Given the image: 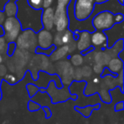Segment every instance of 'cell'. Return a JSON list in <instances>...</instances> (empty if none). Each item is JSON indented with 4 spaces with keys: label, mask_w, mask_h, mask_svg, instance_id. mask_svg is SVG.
Wrapping results in <instances>:
<instances>
[{
    "label": "cell",
    "mask_w": 124,
    "mask_h": 124,
    "mask_svg": "<svg viewBox=\"0 0 124 124\" xmlns=\"http://www.w3.org/2000/svg\"><path fill=\"white\" fill-rule=\"evenodd\" d=\"M54 22L57 31H64L68 29L69 26V17L67 13V6L57 4L56 9H54Z\"/></svg>",
    "instance_id": "obj_4"
},
{
    "label": "cell",
    "mask_w": 124,
    "mask_h": 124,
    "mask_svg": "<svg viewBox=\"0 0 124 124\" xmlns=\"http://www.w3.org/2000/svg\"><path fill=\"white\" fill-rule=\"evenodd\" d=\"M71 0H57V4H62V5L68 6V4L71 3Z\"/></svg>",
    "instance_id": "obj_25"
},
{
    "label": "cell",
    "mask_w": 124,
    "mask_h": 124,
    "mask_svg": "<svg viewBox=\"0 0 124 124\" xmlns=\"http://www.w3.org/2000/svg\"><path fill=\"white\" fill-rule=\"evenodd\" d=\"M26 89H27V92L30 95V98H32L34 96V94H36L39 91V88L38 86H36V85L31 84V83H29V84L26 85Z\"/></svg>",
    "instance_id": "obj_15"
},
{
    "label": "cell",
    "mask_w": 124,
    "mask_h": 124,
    "mask_svg": "<svg viewBox=\"0 0 124 124\" xmlns=\"http://www.w3.org/2000/svg\"><path fill=\"white\" fill-rule=\"evenodd\" d=\"M94 49H95L94 47L92 46V45H91V46L88 47V48H87V49H85V50H83V51H82V52H81V54H82L83 55H87L88 53H90V52H93Z\"/></svg>",
    "instance_id": "obj_23"
},
{
    "label": "cell",
    "mask_w": 124,
    "mask_h": 124,
    "mask_svg": "<svg viewBox=\"0 0 124 124\" xmlns=\"http://www.w3.org/2000/svg\"><path fill=\"white\" fill-rule=\"evenodd\" d=\"M8 1H11V2H16L17 0H8Z\"/></svg>",
    "instance_id": "obj_32"
},
{
    "label": "cell",
    "mask_w": 124,
    "mask_h": 124,
    "mask_svg": "<svg viewBox=\"0 0 124 124\" xmlns=\"http://www.w3.org/2000/svg\"><path fill=\"white\" fill-rule=\"evenodd\" d=\"M70 59L71 60L72 64L76 66H80V65H82V63H83V54H74L70 57Z\"/></svg>",
    "instance_id": "obj_16"
},
{
    "label": "cell",
    "mask_w": 124,
    "mask_h": 124,
    "mask_svg": "<svg viewBox=\"0 0 124 124\" xmlns=\"http://www.w3.org/2000/svg\"><path fill=\"white\" fill-rule=\"evenodd\" d=\"M5 18H6V16H5V14L4 13V11L0 10V25L3 24V22L4 21Z\"/></svg>",
    "instance_id": "obj_26"
},
{
    "label": "cell",
    "mask_w": 124,
    "mask_h": 124,
    "mask_svg": "<svg viewBox=\"0 0 124 124\" xmlns=\"http://www.w3.org/2000/svg\"><path fill=\"white\" fill-rule=\"evenodd\" d=\"M4 28H3L2 25H0V37H4Z\"/></svg>",
    "instance_id": "obj_28"
},
{
    "label": "cell",
    "mask_w": 124,
    "mask_h": 124,
    "mask_svg": "<svg viewBox=\"0 0 124 124\" xmlns=\"http://www.w3.org/2000/svg\"><path fill=\"white\" fill-rule=\"evenodd\" d=\"M107 1H109V0H95V4H104V3H106Z\"/></svg>",
    "instance_id": "obj_27"
},
{
    "label": "cell",
    "mask_w": 124,
    "mask_h": 124,
    "mask_svg": "<svg viewBox=\"0 0 124 124\" xmlns=\"http://www.w3.org/2000/svg\"><path fill=\"white\" fill-rule=\"evenodd\" d=\"M41 108H43V110H44V112H45V118H46V119L51 118L52 111H51V110H50L49 107H48V106H43V107H42L41 106Z\"/></svg>",
    "instance_id": "obj_21"
},
{
    "label": "cell",
    "mask_w": 124,
    "mask_h": 124,
    "mask_svg": "<svg viewBox=\"0 0 124 124\" xmlns=\"http://www.w3.org/2000/svg\"><path fill=\"white\" fill-rule=\"evenodd\" d=\"M37 33H38L37 34V42H38V47L42 48H49L53 44L54 36L50 32V31L42 28Z\"/></svg>",
    "instance_id": "obj_7"
},
{
    "label": "cell",
    "mask_w": 124,
    "mask_h": 124,
    "mask_svg": "<svg viewBox=\"0 0 124 124\" xmlns=\"http://www.w3.org/2000/svg\"><path fill=\"white\" fill-rule=\"evenodd\" d=\"M27 108L29 110V111L33 112V111H38L41 109V105L39 104L36 103L35 101H33L32 100H29L28 102V105H27Z\"/></svg>",
    "instance_id": "obj_18"
},
{
    "label": "cell",
    "mask_w": 124,
    "mask_h": 124,
    "mask_svg": "<svg viewBox=\"0 0 124 124\" xmlns=\"http://www.w3.org/2000/svg\"><path fill=\"white\" fill-rule=\"evenodd\" d=\"M124 109V103L123 101H120L116 104L115 105V111H121Z\"/></svg>",
    "instance_id": "obj_22"
},
{
    "label": "cell",
    "mask_w": 124,
    "mask_h": 124,
    "mask_svg": "<svg viewBox=\"0 0 124 124\" xmlns=\"http://www.w3.org/2000/svg\"><path fill=\"white\" fill-rule=\"evenodd\" d=\"M93 83H99V79H98V78H93Z\"/></svg>",
    "instance_id": "obj_29"
},
{
    "label": "cell",
    "mask_w": 124,
    "mask_h": 124,
    "mask_svg": "<svg viewBox=\"0 0 124 124\" xmlns=\"http://www.w3.org/2000/svg\"><path fill=\"white\" fill-rule=\"evenodd\" d=\"M2 61H3V58H2V55L0 54V64L2 63Z\"/></svg>",
    "instance_id": "obj_31"
},
{
    "label": "cell",
    "mask_w": 124,
    "mask_h": 124,
    "mask_svg": "<svg viewBox=\"0 0 124 124\" xmlns=\"http://www.w3.org/2000/svg\"><path fill=\"white\" fill-rule=\"evenodd\" d=\"M16 48H17V45H16V41L8 43V48H7V51H6V54H7L8 56H9V57L13 56V54H14L15 52H16Z\"/></svg>",
    "instance_id": "obj_17"
},
{
    "label": "cell",
    "mask_w": 124,
    "mask_h": 124,
    "mask_svg": "<svg viewBox=\"0 0 124 124\" xmlns=\"http://www.w3.org/2000/svg\"><path fill=\"white\" fill-rule=\"evenodd\" d=\"M27 4L35 10L43 9V0H26Z\"/></svg>",
    "instance_id": "obj_13"
},
{
    "label": "cell",
    "mask_w": 124,
    "mask_h": 124,
    "mask_svg": "<svg viewBox=\"0 0 124 124\" xmlns=\"http://www.w3.org/2000/svg\"><path fill=\"white\" fill-rule=\"evenodd\" d=\"M3 11L6 16H15L17 14L18 6L16 2L8 1V2H6L4 7L3 8Z\"/></svg>",
    "instance_id": "obj_11"
},
{
    "label": "cell",
    "mask_w": 124,
    "mask_h": 124,
    "mask_svg": "<svg viewBox=\"0 0 124 124\" xmlns=\"http://www.w3.org/2000/svg\"><path fill=\"white\" fill-rule=\"evenodd\" d=\"M95 0H74L73 15L78 21H85L94 12Z\"/></svg>",
    "instance_id": "obj_2"
},
{
    "label": "cell",
    "mask_w": 124,
    "mask_h": 124,
    "mask_svg": "<svg viewBox=\"0 0 124 124\" xmlns=\"http://www.w3.org/2000/svg\"><path fill=\"white\" fill-rule=\"evenodd\" d=\"M4 80H6V81L8 82V83H9V84L13 85V84H16V78L15 76H13V75H7V76L4 78Z\"/></svg>",
    "instance_id": "obj_20"
},
{
    "label": "cell",
    "mask_w": 124,
    "mask_h": 124,
    "mask_svg": "<svg viewBox=\"0 0 124 124\" xmlns=\"http://www.w3.org/2000/svg\"><path fill=\"white\" fill-rule=\"evenodd\" d=\"M54 9L51 6L43 9L41 15V23L43 28L48 31H51L54 27Z\"/></svg>",
    "instance_id": "obj_6"
},
{
    "label": "cell",
    "mask_w": 124,
    "mask_h": 124,
    "mask_svg": "<svg viewBox=\"0 0 124 124\" xmlns=\"http://www.w3.org/2000/svg\"><path fill=\"white\" fill-rule=\"evenodd\" d=\"M90 31L87 30H78V38L77 40V48L80 52L87 49L88 47L91 46L90 41Z\"/></svg>",
    "instance_id": "obj_8"
},
{
    "label": "cell",
    "mask_w": 124,
    "mask_h": 124,
    "mask_svg": "<svg viewBox=\"0 0 124 124\" xmlns=\"http://www.w3.org/2000/svg\"><path fill=\"white\" fill-rule=\"evenodd\" d=\"M100 108V104L97 105H86L84 107H79V106H75L74 109L75 110H77L78 112H79L81 115H83L85 118H88L91 116L93 110H99Z\"/></svg>",
    "instance_id": "obj_9"
},
{
    "label": "cell",
    "mask_w": 124,
    "mask_h": 124,
    "mask_svg": "<svg viewBox=\"0 0 124 124\" xmlns=\"http://www.w3.org/2000/svg\"><path fill=\"white\" fill-rule=\"evenodd\" d=\"M69 44H64L62 46H60L59 48H55L53 51L54 54H56V55H50V56H55V58H54V60H59V59H61L62 57L66 56L68 53H70L69 49Z\"/></svg>",
    "instance_id": "obj_12"
},
{
    "label": "cell",
    "mask_w": 124,
    "mask_h": 124,
    "mask_svg": "<svg viewBox=\"0 0 124 124\" xmlns=\"http://www.w3.org/2000/svg\"><path fill=\"white\" fill-rule=\"evenodd\" d=\"M2 26L4 31V38L6 43L15 42L22 31L21 22L16 16H6L5 20L2 24Z\"/></svg>",
    "instance_id": "obj_1"
},
{
    "label": "cell",
    "mask_w": 124,
    "mask_h": 124,
    "mask_svg": "<svg viewBox=\"0 0 124 124\" xmlns=\"http://www.w3.org/2000/svg\"><path fill=\"white\" fill-rule=\"evenodd\" d=\"M57 47L55 46L54 44H52L49 48H40V47L38 46L36 48V49H35L34 52L37 54H43L46 55V56H50V54L53 53V51Z\"/></svg>",
    "instance_id": "obj_14"
},
{
    "label": "cell",
    "mask_w": 124,
    "mask_h": 124,
    "mask_svg": "<svg viewBox=\"0 0 124 124\" xmlns=\"http://www.w3.org/2000/svg\"><path fill=\"white\" fill-rule=\"evenodd\" d=\"M117 1H118V3L121 5H123V0H117Z\"/></svg>",
    "instance_id": "obj_30"
},
{
    "label": "cell",
    "mask_w": 124,
    "mask_h": 124,
    "mask_svg": "<svg viewBox=\"0 0 124 124\" xmlns=\"http://www.w3.org/2000/svg\"><path fill=\"white\" fill-rule=\"evenodd\" d=\"M124 21V15L122 13L114 14V21L115 24H122Z\"/></svg>",
    "instance_id": "obj_19"
},
{
    "label": "cell",
    "mask_w": 124,
    "mask_h": 124,
    "mask_svg": "<svg viewBox=\"0 0 124 124\" xmlns=\"http://www.w3.org/2000/svg\"><path fill=\"white\" fill-rule=\"evenodd\" d=\"M54 0H43V9L52 6Z\"/></svg>",
    "instance_id": "obj_24"
},
{
    "label": "cell",
    "mask_w": 124,
    "mask_h": 124,
    "mask_svg": "<svg viewBox=\"0 0 124 124\" xmlns=\"http://www.w3.org/2000/svg\"><path fill=\"white\" fill-rule=\"evenodd\" d=\"M92 26L94 30L100 31H107L115 26L114 21V14L110 10H103L93 16L91 21Z\"/></svg>",
    "instance_id": "obj_3"
},
{
    "label": "cell",
    "mask_w": 124,
    "mask_h": 124,
    "mask_svg": "<svg viewBox=\"0 0 124 124\" xmlns=\"http://www.w3.org/2000/svg\"><path fill=\"white\" fill-rule=\"evenodd\" d=\"M90 41L91 45L94 47V48H100L101 50H105L108 48V37L105 31L94 30L90 33Z\"/></svg>",
    "instance_id": "obj_5"
},
{
    "label": "cell",
    "mask_w": 124,
    "mask_h": 124,
    "mask_svg": "<svg viewBox=\"0 0 124 124\" xmlns=\"http://www.w3.org/2000/svg\"><path fill=\"white\" fill-rule=\"evenodd\" d=\"M122 60H121L119 57L117 58H114L112 60H110V64H109V71H110L111 72L118 74L122 70H123V63H122Z\"/></svg>",
    "instance_id": "obj_10"
}]
</instances>
